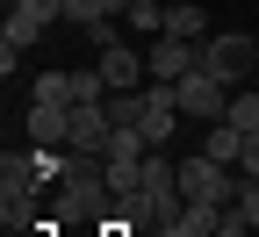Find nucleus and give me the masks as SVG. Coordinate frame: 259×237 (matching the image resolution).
<instances>
[{
  "instance_id": "1a4fd4ad",
  "label": "nucleus",
  "mask_w": 259,
  "mask_h": 237,
  "mask_svg": "<svg viewBox=\"0 0 259 237\" xmlns=\"http://www.w3.org/2000/svg\"><path fill=\"white\" fill-rule=\"evenodd\" d=\"M36 36H44V22H29L22 8H8V29H0V72H8V79H15V58L36 43Z\"/></svg>"
},
{
  "instance_id": "f8f14e48",
  "label": "nucleus",
  "mask_w": 259,
  "mask_h": 237,
  "mask_svg": "<svg viewBox=\"0 0 259 237\" xmlns=\"http://www.w3.org/2000/svg\"><path fill=\"white\" fill-rule=\"evenodd\" d=\"M223 122H238L245 137H259V86H238V93H231V108H223Z\"/></svg>"
},
{
  "instance_id": "0eeeda50",
  "label": "nucleus",
  "mask_w": 259,
  "mask_h": 237,
  "mask_svg": "<svg viewBox=\"0 0 259 237\" xmlns=\"http://www.w3.org/2000/svg\"><path fill=\"white\" fill-rule=\"evenodd\" d=\"M29 144H36V151H65V144H72V108L29 101Z\"/></svg>"
},
{
  "instance_id": "f257e3e1",
  "label": "nucleus",
  "mask_w": 259,
  "mask_h": 237,
  "mask_svg": "<svg viewBox=\"0 0 259 237\" xmlns=\"http://www.w3.org/2000/svg\"><path fill=\"white\" fill-rule=\"evenodd\" d=\"M115 216V180L101 151H65V180H58V223H87L101 230Z\"/></svg>"
},
{
  "instance_id": "9b49d317",
  "label": "nucleus",
  "mask_w": 259,
  "mask_h": 237,
  "mask_svg": "<svg viewBox=\"0 0 259 237\" xmlns=\"http://www.w3.org/2000/svg\"><path fill=\"white\" fill-rule=\"evenodd\" d=\"M202 151H209L216 165H231V173H238V158H245V129H238V122H209Z\"/></svg>"
},
{
  "instance_id": "6ab92c4d",
  "label": "nucleus",
  "mask_w": 259,
  "mask_h": 237,
  "mask_svg": "<svg viewBox=\"0 0 259 237\" xmlns=\"http://www.w3.org/2000/svg\"><path fill=\"white\" fill-rule=\"evenodd\" d=\"M252 36H259V29H252Z\"/></svg>"
},
{
  "instance_id": "39448f33",
  "label": "nucleus",
  "mask_w": 259,
  "mask_h": 237,
  "mask_svg": "<svg viewBox=\"0 0 259 237\" xmlns=\"http://www.w3.org/2000/svg\"><path fill=\"white\" fill-rule=\"evenodd\" d=\"M144 65H151V79H187L194 65H202V43H180V36H151L144 43Z\"/></svg>"
},
{
  "instance_id": "20e7f679",
  "label": "nucleus",
  "mask_w": 259,
  "mask_h": 237,
  "mask_svg": "<svg viewBox=\"0 0 259 237\" xmlns=\"http://www.w3.org/2000/svg\"><path fill=\"white\" fill-rule=\"evenodd\" d=\"M173 93H180V115H187V122H223V108H231L238 86H223L216 72H202V65H194L187 79H173Z\"/></svg>"
},
{
  "instance_id": "a211bd4d",
  "label": "nucleus",
  "mask_w": 259,
  "mask_h": 237,
  "mask_svg": "<svg viewBox=\"0 0 259 237\" xmlns=\"http://www.w3.org/2000/svg\"><path fill=\"white\" fill-rule=\"evenodd\" d=\"M238 173H245V180H259V137H245V158H238Z\"/></svg>"
},
{
  "instance_id": "ddd939ff",
  "label": "nucleus",
  "mask_w": 259,
  "mask_h": 237,
  "mask_svg": "<svg viewBox=\"0 0 259 237\" xmlns=\"http://www.w3.org/2000/svg\"><path fill=\"white\" fill-rule=\"evenodd\" d=\"M0 230H36V194H0Z\"/></svg>"
},
{
  "instance_id": "423d86ee",
  "label": "nucleus",
  "mask_w": 259,
  "mask_h": 237,
  "mask_svg": "<svg viewBox=\"0 0 259 237\" xmlns=\"http://www.w3.org/2000/svg\"><path fill=\"white\" fill-rule=\"evenodd\" d=\"M94 65H101V79H108V93H137V86H151V65H144V51H130V43L101 51Z\"/></svg>"
},
{
  "instance_id": "6e6552de",
  "label": "nucleus",
  "mask_w": 259,
  "mask_h": 237,
  "mask_svg": "<svg viewBox=\"0 0 259 237\" xmlns=\"http://www.w3.org/2000/svg\"><path fill=\"white\" fill-rule=\"evenodd\" d=\"M166 36H180V43H209L216 36L209 15H202V0H166Z\"/></svg>"
},
{
  "instance_id": "9d476101",
  "label": "nucleus",
  "mask_w": 259,
  "mask_h": 237,
  "mask_svg": "<svg viewBox=\"0 0 259 237\" xmlns=\"http://www.w3.org/2000/svg\"><path fill=\"white\" fill-rule=\"evenodd\" d=\"M108 137H115L108 108H72V144L65 151H108Z\"/></svg>"
},
{
  "instance_id": "dca6fc26",
  "label": "nucleus",
  "mask_w": 259,
  "mask_h": 237,
  "mask_svg": "<svg viewBox=\"0 0 259 237\" xmlns=\"http://www.w3.org/2000/svg\"><path fill=\"white\" fill-rule=\"evenodd\" d=\"M108 15H122L115 0H65V22H72V29H87V22H108Z\"/></svg>"
},
{
  "instance_id": "2eb2a0df",
  "label": "nucleus",
  "mask_w": 259,
  "mask_h": 237,
  "mask_svg": "<svg viewBox=\"0 0 259 237\" xmlns=\"http://www.w3.org/2000/svg\"><path fill=\"white\" fill-rule=\"evenodd\" d=\"M79 36H87V51H94V58H101V51H115V43H130V36H122V15H108V22H87Z\"/></svg>"
},
{
  "instance_id": "4468645a",
  "label": "nucleus",
  "mask_w": 259,
  "mask_h": 237,
  "mask_svg": "<svg viewBox=\"0 0 259 237\" xmlns=\"http://www.w3.org/2000/svg\"><path fill=\"white\" fill-rule=\"evenodd\" d=\"M29 101H51V108H72V72H36Z\"/></svg>"
},
{
  "instance_id": "f03ea898",
  "label": "nucleus",
  "mask_w": 259,
  "mask_h": 237,
  "mask_svg": "<svg viewBox=\"0 0 259 237\" xmlns=\"http://www.w3.org/2000/svg\"><path fill=\"white\" fill-rule=\"evenodd\" d=\"M252 58H259V36H245V29H216V36L202 43V72H216L223 86H245Z\"/></svg>"
},
{
  "instance_id": "f3484780",
  "label": "nucleus",
  "mask_w": 259,
  "mask_h": 237,
  "mask_svg": "<svg viewBox=\"0 0 259 237\" xmlns=\"http://www.w3.org/2000/svg\"><path fill=\"white\" fill-rule=\"evenodd\" d=\"M15 8H22L29 22H44V29H51V22H65V0H15Z\"/></svg>"
},
{
  "instance_id": "7ed1b4c3",
  "label": "nucleus",
  "mask_w": 259,
  "mask_h": 237,
  "mask_svg": "<svg viewBox=\"0 0 259 237\" xmlns=\"http://www.w3.org/2000/svg\"><path fill=\"white\" fill-rule=\"evenodd\" d=\"M130 129H144V144H151V151H166V144H173V129H180V93H173L166 79H151V86L137 93V122H130Z\"/></svg>"
}]
</instances>
